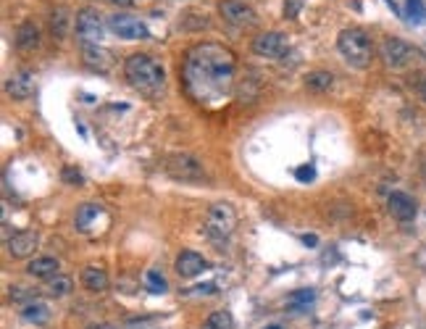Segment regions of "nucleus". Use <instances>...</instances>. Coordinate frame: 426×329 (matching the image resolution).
I'll return each instance as SVG.
<instances>
[{
	"label": "nucleus",
	"instance_id": "obj_35",
	"mask_svg": "<svg viewBox=\"0 0 426 329\" xmlns=\"http://www.w3.org/2000/svg\"><path fill=\"white\" fill-rule=\"evenodd\" d=\"M87 329H116L113 324H89Z\"/></svg>",
	"mask_w": 426,
	"mask_h": 329
},
{
	"label": "nucleus",
	"instance_id": "obj_11",
	"mask_svg": "<svg viewBox=\"0 0 426 329\" xmlns=\"http://www.w3.org/2000/svg\"><path fill=\"white\" fill-rule=\"evenodd\" d=\"M6 248L13 259H30L35 250L40 248V235L35 230H19L11 237H6Z\"/></svg>",
	"mask_w": 426,
	"mask_h": 329
},
{
	"label": "nucleus",
	"instance_id": "obj_12",
	"mask_svg": "<svg viewBox=\"0 0 426 329\" xmlns=\"http://www.w3.org/2000/svg\"><path fill=\"white\" fill-rule=\"evenodd\" d=\"M6 92L13 100H27L35 92V74L30 69L13 71L8 80H6Z\"/></svg>",
	"mask_w": 426,
	"mask_h": 329
},
{
	"label": "nucleus",
	"instance_id": "obj_1",
	"mask_svg": "<svg viewBox=\"0 0 426 329\" xmlns=\"http://www.w3.org/2000/svg\"><path fill=\"white\" fill-rule=\"evenodd\" d=\"M237 58L221 42H200L187 50L182 63L184 90L200 106H218L234 90Z\"/></svg>",
	"mask_w": 426,
	"mask_h": 329
},
{
	"label": "nucleus",
	"instance_id": "obj_24",
	"mask_svg": "<svg viewBox=\"0 0 426 329\" xmlns=\"http://www.w3.org/2000/svg\"><path fill=\"white\" fill-rule=\"evenodd\" d=\"M203 329H234V316L229 311H216L206 319Z\"/></svg>",
	"mask_w": 426,
	"mask_h": 329
},
{
	"label": "nucleus",
	"instance_id": "obj_14",
	"mask_svg": "<svg viewBox=\"0 0 426 329\" xmlns=\"http://www.w3.org/2000/svg\"><path fill=\"white\" fill-rule=\"evenodd\" d=\"M387 211L397 221H413L416 219V200L411 198L408 192H392L387 198Z\"/></svg>",
	"mask_w": 426,
	"mask_h": 329
},
{
	"label": "nucleus",
	"instance_id": "obj_17",
	"mask_svg": "<svg viewBox=\"0 0 426 329\" xmlns=\"http://www.w3.org/2000/svg\"><path fill=\"white\" fill-rule=\"evenodd\" d=\"M13 42H16V48L24 50V53H30V50L37 48V45H40V30H37V24H35V21H24V24H19Z\"/></svg>",
	"mask_w": 426,
	"mask_h": 329
},
{
	"label": "nucleus",
	"instance_id": "obj_20",
	"mask_svg": "<svg viewBox=\"0 0 426 329\" xmlns=\"http://www.w3.org/2000/svg\"><path fill=\"white\" fill-rule=\"evenodd\" d=\"M306 87L311 92H329L334 87V74H332V71H324V69L311 71L306 77Z\"/></svg>",
	"mask_w": 426,
	"mask_h": 329
},
{
	"label": "nucleus",
	"instance_id": "obj_9",
	"mask_svg": "<svg viewBox=\"0 0 426 329\" xmlns=\"http://www.w3.org/2000/svg\"><path fill=\"white\" fill-rule=\"evenodd\" d=\"M218 13L224 16V21H229L232 27H239V30L258 24L256 11L250 8L248 3H242V0H221L218 3Z\"/></svg>",
	"mask_w": 426,
	"mask_h": 329
},
{
	"label": "nucleus",
	"instance_id": "obj_5",
	"mask_svg": "<svg viewBox=\"0 0 426 329\" xmlns=\"http://www.w3.org/2000/svg\"><path fill=\"white\" fill-rule=\"evenodd\" d=\"M166 174L177 182H203L206 180V169L200 163L198 156L189 153H174L166 159Z\"/></svg>",
	"mask_w": 426,
	"mask_h": 329
},
{
	"label": "nucleus",
	"instance_id": "obj_6",
	"mask_svg": "<svg viewBox=\"0 0 426 329\" xmlns=\"http://www.w3.org/2000/svg\"><path fill=\"white\" fill-rule=\"evenodd\" d=\"M234 224H237V213L229 203H213L206 213V235L213 240L229 237Z\"/></svg>",
	"mask_w": 426,
	"mask_h": 329
},
{
	"label": "nucleus",
	"instance_id": "obj_8",
	"mask_svg": "<svg viewBox=\"0 0 426 329\" xmlns=\"http://www.w3.org/2000/svg\"><path fill=\"white\" fill-rule=\"evenodd\" d=\"M108 27L121 40H148L150 37L148 27L137 16H129V13H113L108 19Z\"/></svg>",
	"mask_w": 426,
	"mask_h": 329
},
{
	"label": "nucleus",
	"instance_id": "obj_23",
	"mask_svg": "<svg viewBox=\"0 0 426 329\" xmlns=\"http://www.w3.org/2000/svg\"><path fill=\"white\" fill-rule=\"evenodd\" d=\"M71 287H74L71 277H63V274H58V277L48 280V285H45V292H48L50 298H66V295L71 292Z\"/></svg>",
	"mask_w": 426,
	"mask_h": 329
},
{
	"label": "nucleus",
	"instance_id": "obj_28",
	"mask_svg": "<svg viewBox=\"0 0 426 329\" xmlns=\"http://www.w3.org/2000/svg\"><path fill=\"white\" fill-rule=\"evenodd\" d=\"M11 300H16V303H21V306H27V303H32V300H37V292H35V290L21 287V285H13V287H11Z\"/></svg>",
	"mask_w": 426,
	"mask_h": 329
},
{
	"label": "nucleus",
	"instance_id": "obj_4",
	"mask_svg": "<svg viewBox=\"0 0 426 329\" xmlns=\"http://www.w3.org/2000/svg\"><path fill=\"white\" fill-rule=\"evenodd\" d=\"M379 56L384 61L389 69H408V66H413L416 61H421V50L413 48L411 42L400 40V37H387L382 42V48H379Z\"/></svg>",
	"mask_w": 426,
	"mask_h": 329
},
{
	"label": "nucleus",
	"instance_id": "obj_33",
	"mask_svg": "<svg viewBox=\"0 0 426 329\" xmlns=\"http://www.w3.org/2000/svg\"><path fill=\"white\" fill-rule=\"evenodd\" d=\"M303 242H306L308 248H316L318 240H316V235H306V237H303Z\"/></svg>",
	"mask_w": 426,
	"mask_h": 329
},
{
	"label": "nucleus",
	"instance_id": "obj_25",
	"mask_svg": "<svg viewBox=\"0 0 426 329\" xmlns=\"http://www.w3.org/2000/svg\"><path fill=\"white\" fill-rule=\"evenodd\" d=\"M316 300V292L311 287H303V290H295V292H289L287 295V306L292 309H306L308 303H313Z\"/></svg>",
	"mask_w": 426,
	"mask_h": 329
},
{
	"label": "nucleus",
	"instance_id": "obj_31",
	"mask_svg": "<svg viewBox=\"0 0 426 329\" xmlns=\"http://www.w3.org/2000/svg\"><path fill=\"white\" fill-rule=\"evenodd\" d=\"M295 177H298L300 182H313L316 180V169L313 166H300V169H295Z\"/></svg>",
	"mask_w": 426,
	"mask_h": 329
},
{
	"label": "nucleus",
	"instance_id": "obj_26",
	"mask_svg": "<svg viewBox=\"0 0 426 329\" xmlns=\"http://www.w3.org/2000/svg\"><path fill=\"white\" fill-rule=\"evenodd\" d=\"M145 285H148V290L153 292V295H163L166 290H169V282L163 280V274L156 269L145 271Z\"/></svg>",
	"mask_w": 426,
	"mask_h": 329
},
{
	"label": "nucleus",
	"instance_id": "obj_7",
	"mask_svg": "<svg viewBox=\"0 0 426 329\" xmlns=\"http://www.w3.org/2000/svg\"><path fill=\"white\" fill-rule=\"evenodd\" d=\"M287 50H289V40H287V35H282V32H263V35H258L256 40H253V53L266 61L284 58Z\"/></svg>",
	"mask_w": 426,
	"mask_h": 329
},
{
	"label": "nucleus",
	"instance_id": "obj_13",
	"mask_svg": "<svg viewBox=\"0 0 426 329\" xmlns=\"http://www.w3.org/2000/svg\"><path fill=\"white\" fill-rule=\"evenodd\" d=\"M206 269H208V261L195 250H182L177 256V274L182 280H195Z\"/></svg>",
	"mask_w": 426,
	"mask_h": 329
},
{
	"label": "nucleus",
	"instance_id": "obj_16",
	"mask_svg": "<svg viewBox=\"0 0 426 329\" xmlns=\"http://www.w3.org/2000/svg\"><path fill=\"white\" fill-rule=\"evenodd\" d=\"M58 269H61L58 259H53V256H40V259L30 261L27 274L35 277V280H53V277H58Z\"/></svg>",
	"mask_w": 426,
	"mask_h": 329
},
{
	"label": "nucleus",
	"instance_id": "obj_18",
	"mask_svg": "<svg viewBox=\"0 0 426 329\" xmlns=\"http://www.w3.org/2000/svg\"><path fill=\"white\" fill-rule=\"evenodd\" d=\"M21 319L35 324V327L48 324V319H50L48 303H42V300H32V303H27V306H21Z\"/></svg>",
	"mask_w": 426,
	"mask_h": 329
},
{
	"label": "nucleus",
	"instance_id": "obj_32",
	"mask_svg": "<svg viewBox=\"0 0 426 329\" xmlns=\"http://www.w3.org/2000/svg\"><path fill=\"white\" fill-rule=\"evenodd\" d=\"M416 90H418V98H421V100H424V103H426V74H424V77H421V80H418Z\"/></svg>",
	"mask_w": 426,
	"mask_h": 329
},
{
	"label": "nucleus",
	"instance_id": "obj_27",
	"mask_svg": "<svg viewBox=\"0 0 426 329\" xmlns=\"http://www.w3.org/2000/svg\"><path fill=\"white\" fill-rule=\"evenodd\" d=\"M406 11H408V19L421 24L426 19V6L424 0H406Z\"/></svg>",
	"mask_w": 426,
	"mask_h": 329
},
{
	"label": "nucleus",
	"instance_id": "obj_10",
	"mask_svg": "<svg viewBox=\"0 0 426 329\" xmlns=\"http://www.w3.org/2000/svg\"><path fill=\"white\" fill-rule=\"evenodd\" d=\"M103 35H106V24H103L98 11L84 8L77 13V37L82 40V45L98 42Z\"/></svg>",
	"mask_w": 426,
	"mask_h": 329
},
{
	"label": "nucleus",
	"instance_id": "obj_3",
	"mask_svg": "<svg viewBox=\"0 0 426 329\" xmlns=\"http://www.w3.org/2000/svg\"><path fill=\"white\" fill-rule=\"evenodd\" d=\"M337 50L342 53L347 66H353V69H368L371 58H374V42H371V37H368L366 32L358 30V27L339 32Z\"/></svg>",
	"mask_w": 426,
	"mask_h": 329
},
{
	"label": "nucleus",
	"instance_id": "obj_19",
	"mask_svg": "<svg viewBox=\"0 0 426 329\" xmlns=\"http://www.w3.org/2000/svg\"><path fill=\"white\" fill-rule=\"evenodd\" d=\"M82 285L89 292H106L108 290V274L100 266H87V269H82Z\"/></svg>",
	"mask_w": 426,
	"mask_h": 329
},
{
	"label": "nucleus",
	"instance_id": "obj_22",
	"mask_svg": "<svg viewBox=\"0 0 426 329\" xmlns=\"http://www.w3.org/2000/svg\"><path fill=\"white\" fill-rule=\"evenodd\" d=\"M103 209H100L98 203H82L80 209H77V216H74V224L80 227V230H87L92 221L98 219Z\"/></svg>",
	"mask_w": 426,
	"mask_h": 329
},
{
	"label": "nucleus",
	"instance_id": "obj_15",
	"mask_svg": "<svg viewBox=\"0 0 426 329\" xmlns=\"http://www.w3.org/2000/svg\"><path fill=\"white\" fill-rule=\"evenodd\" d=\"M82 61H84V66H89L92 71H100V74L111 71V66H113V58H111V53L106 48H100L98 42L82 45Z\"/></svg>",
	"mask_w": 426,
	"mask_h": 329
},
{
	"label": "nucleus",
	"instance_id": "obj_2",
	"mask_svg": "<svg viewBox=\"0 0 426 329\" xmlns=\"http://www.w3.org/2000/svg\"><path fill=\"white\" fill-rule=\"evenodd\" d=\"M124 80L145 98H161L166 90V69L150 53H132L124 61Z\"/></svg>",
	"mask_w": 426,
	"mask_h": 329
},
{
	"label": "nucleus",
	"instance_id": "obj_21",
	"mask_svg": "<svg viewBox=\"0 0 426 329\" xmlns=\"http://www.w3.org/2000/svg\"><path fill=\"white\" fill-rule=\"evenodd\" d=\"M50 35L56 40H63L69 35V11L63 8V6L53 8V13H50Z\"/></svg>",
	"mask_w": 426,
	"mask_h": 329
},
{
	"label": "nucleus",
	"instance_id": "obj_29",
	"mask_svg": "<svg viewBox=\"0 0 426 329\" xmlns=\"http://www.w3.org/2000/svg\"><path fill=\"white\" fill-rule=\"evenodd\" d=\"M61 180L66 182V185H82V182H84V177H82L80 169H74V166H66V169L61 171Z\"/></svg>",
	"mask_w": 426,
	"mask_h": 329
},
{
	"label": "nucleus",
	"instance_id": "obj_34",
	"mask_svg": "<svg viewBox=\"0 0 426 329\" xmlns=\"http://www.w3.org/2000/svg\"><path fill=\"white\" fill-rule=\"evenodd\" d=\"M113 6H132V3H137V0H108Z\"/></svg>",
	"mask_w": 426,
	"mask_h": 329
},
{
	"label": "nucleus",
	"instance_id": "obj_36",
	"mask_svg": "<svg viewBox=\"0 0 426 329\" xmlns=\"http://www.w3.org/2000/svg\"><path fill=\"white\" fill-rule=\"evenodd\" d=\"M268 329H279V327H268Z\"/></svg>",
	"mask_w": 426,
	"mask_h": 329
},
{
	"label": "nucleus",
	"instance_id": "obj_30",
	"mask_svg": "<svg viewBox=\"0 0 426 329\" xmlns=\"http://www.w3.org/2000/svg\"><path fill=\"white\" fill-rule=\"evenodd\" d=\"M303 6H306V0H284V16L287 19H298Z\"/></svg>",
	"mask_w": 426,
	"mask_h": 329
}]
</instances>
